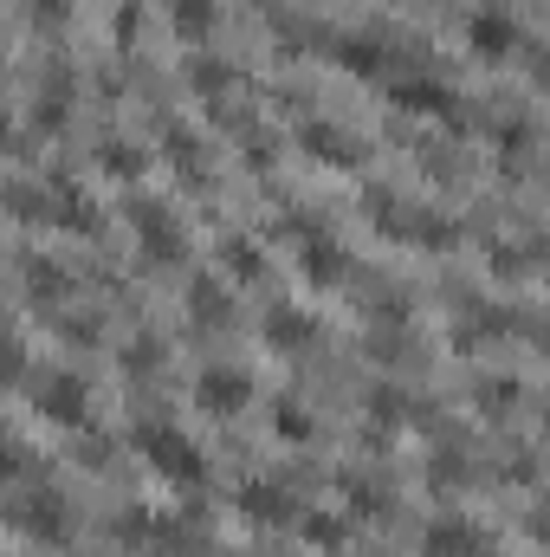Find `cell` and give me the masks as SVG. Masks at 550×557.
I'll list each match as a JSON object with an SVG mask.
<instances>
[{"instance_id": "obj_3", "label": "cell", "mask_w": 550, "mask_h": 557, "mask_svg": "<svg viewBox=\"0 0 550 557\" xmlns=\"http://www.w3.org/2000/svg\"><path fill=\"white\" fill-rule=\"evenodd\" d=\"M46 383H52V389H39V409L59 415V421H78V409H85L78 383H72V376H46Z\"/></svg>"}, {"instance_id": "obj_4", "label": "cell", "mask_w": 550, "mask_h": 557, "mask_svg": "<svg viewBox=\"0 0 550 557\" xmlns=\"http://www.w3.org/2000/svg\"><path fill=\"white\" fill-rule=\"evenodd\" d=\"M512 39H518V26L505 20L499 7H486V13H479V20H473V46H479V52H505V46H512Z\"/></svg>"}, {"instance_id": "obj_2", "label": "cell", "mask_w": 550, "mask_h": 557, "mask_svg": "<svg viewBox=\"0 0 550 557\" xmlns=\"http://www.w3.org/2000/svg\"><path fill=\"white\" fill-rule=\"evenodd\" d=\"M195 396H201V409H214V415H233L246 396H253V383H246L240 370H201V389H195Z\"/></svg>"}, {"instance_id": "obj_8", "label": "cell", "mask_w": 550, "mask_h": 557, "mask_svg": "<svg viewBox=\"0 0 550 557\" xmlns=\"http://www.w3.org/2000/svg\"><path fill=\"white\" fill-rule=\"evenodd\" d=\"M272 344H279V350H298V344H305V324H298L292 311H279V318H272Z\"/></svg>"}, {"instance_id": "obj_7", "label": "cell", "mask_w": 550, "mask_h": 557, "mask_svg": "<svg viewBox=\"0 0 550 557\" xmlns=\"http://www.w3.org/2000/svg\"><path fill=\"white\" fill-rule=\"evenodd\" d=\"M175 13H182V20H175L182 33H201V26L214 20V0H175Z\"/></svg>"}, {"instance_id": "obj_5", "label": "cell", "mask_w": 550, "mask_h": 557, "mask_svg": "<svg viewBox=\"0 0 550 557\" xmlns=\"http://www.w3.org/2000/svg\"><path fill=\"white\" fill-rule=\"evenodd\" d=\"M136 221H143V240H149V247L182 253V240H175V227H169V214H162V208H136Z\"/></svg>"}, {"instance_id": "obj_1", "label": "cell", "mask_w": 550, "mask_h": 557, "mask_svg": "<svg viewBox=\"0 0 550 557\" xmlns=\"http://www.w3.org/2000/svg\"><path fill=\"white\" fill-rule=\"evenodd\" d=\"M143 454H149V467H162L169 480H195L201 473V454L188 447V434H175V428H143Z\"/></svg>"}, {"instance_id": "obj_6", "label": "cell", "mask_w": 550, "mask_h": 557, "mask_svg": "<svg viewBox=\"0 0 550 557\" xmlns=\"http://www.w3.org/2000/svg\"><path fill=\"white\" fill-rule=\"evenodd\" d=\"M453 551H466V557H473V525H434L428 557H453Z\"/></svg>"}]
</instances>
